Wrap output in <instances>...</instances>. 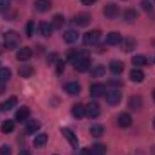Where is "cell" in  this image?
<instances>
[{"label": "cell", "mask_w": 155, "mask_h": 155, "mask_svg": "<svg viewBox=\"0 0 155 155\" xmlns=\"http://www.w3.org/2000/svg\"><path fill=\"white\" fill-rule=\"evenodd\" d=\"M4 45H5V49H16L20 45V35L15 31H7L4 35Z\"/></svg>", "instance_id": "1"}, {"label": "cell", "mask_w": 155, "mask_h": 155, "mask_svg": "<svg viewBox=\"0 0 155 155\" xmlns=\"http://www.w3.org/2000/svg\"><path fill=\"white\" fill-rule=\"evenodd\" d=\"M105 99H107V103L108 105H119L121 103V99H123V92L121 90H110V92H107L105 94Z\"/></svg>", "instance_id": "2"}, {"label": "cell", "mask_w": 155, "mask_h": 155, "mask_svg": "<svg viewBox=\"0 0 155 155\" xmlns=\"http://www.w3.org/2000/svg\"><path fill=\"white\" fill-rule=\"evenodd\" d=\"M101 38V33L96 29V31H88V33H85L83 35V41H85V45H96L97 41Z\"/></svg>", "instance_id": "3"}, {"label": "cell", "mask_w": 155, "mask_h": 155, "mask_svg": "<svg viewBox=\"0 0 155 155\" xmlns=\"http://www.w3.org/2000/svg\"><path fill=\"white\" fill-rule=\"evenodd\" d=\"M33 58V49L31 47H20L18 51H16V60L18 61H29Z\"/></svg>", "instance_id": "4"}, {"label": "cell", "mask_w": 155, "mask_h": 155, "mask_svg": "<svg viewBox=\"0 0 155 155\" xmlns=\"http://www.w3.org/2000/svg\"><path fill=\"white\" fill-rule=\"evenodd\" d=\"M74 67H76L78 72H87V71L90 69V60H88V56H87V54L81 56L76 63H74Z\"/></svg>", "instance_id": "5"}, {"label": "cell", "mask_w": 155, "mask_h": 155, "mask_svg": "<svg viewBox=\"0 0 155 155\" xmlns=\"http://www.w3.org/2000/svg\"><path fill=\"white\" fill-rule=\"evenodd\" d=\"M105 92H107V87H105L103 83H94V85H90V96H92V97H103Z\"/></svg>", "instance_id": "6"}, {"label": "cell", "mask_w": 155, "mask_h": 155, "mask_svg": "<svg viewBox=\"0 0 155 155\" xmlns=\"http://www.w3.org/2000/svg\"><path fill=\"white\" fill-rule=\"evenodd\" d=\"M61 135L71 143V146H72V148H76V150H78V137H76V134H74L71 128H61Z\"/></svg>", "instance_id": "7"}, {"label": "cell", "mask_w": 155, "mask_h": 155, "mask_svg": "<svg viewBox=\"0 0 155 155\" xmlns=\"http://www.w3.org/2000/svg\"><path fill=\"white\" fill-rule=\"evenodd\" d=\"M90 15L88 13H79V15H76L74 16V24H76L78 27H87L88 24H90Z\"/></svg>", "instance_id": "8"}, {"label": "cell", "mask_w": 155, "mask_h": 155, "mask_svg": "<svg viewBox=\"0 0 155 155\" xmlns=\"http://www.w3.org/2000/svg\"><path fill=\"white\" fill-rule=\"evenodd\" d=\"M85 108H87V116L90 117H97L101 114V108H99V105L96 103V101H92V103H88V105H85Z\"/></svg>", "instance_id": "9"}, {"label": "cell", "mask_w": 155, "mask_h": 155, "mask_svg": "<svg viewBox=\"0 0 155 155\" xmlns=\"http://www.w3.org/2000/svg\"><path fill=\"white\" fill-rule=\"evenodd\" d=\"M121 41H123V36H121L119 33H116V31L108 33V35H107V40H105L107 45H119Z\"/></svg>", "instance_id": "10"}, {"label": "cell", "mask_w": 155, "mask_h": 155, "mask_svg": "<svg viewBox=\"0 0 155 155\" xmlns=\"http://www.w3.org/2000/svg\"><path fill=\"white\" fill-rule=\"evenodd\" d=\"M117 13H119V9H117L116 4H107V5L103 7V15H105L107 18H116Z\"/></svg>", "instance_id": "11"}, {"label": "cell", "mask_w": 155, "mask_h": 155, "mask_svg": "<svg viewBox=\"0 0 155 155\" xmlns=\"http://www.w3.org/2000/svg\"><path fill=\"white\" fill-rule=\"evenodd\" d=\"M29 108L27 107H20L18 110H16V116H15V119L16 121H20V123H27V119H29Z\"/></svg>", "instance_id": "12"}, {"label": "cell", "mask_w": 155, "mask_h": 155, "mask_svg": "<svg viewBox=\"0 0 155 155\" xmlns=\"http://www.w3.org/2000/svg\"><path fill=\"white\" fill-rule=\"evenodd\" d=\"M51 7H52L51 0H35V9L40 11V13H45V11H49Z\"/></svg>", "instance_id": "13"}, {"label": "cell", "mask_w": 155, "mask_h": 155, "mask_svg": "<svg viewBox=\"0 0 155 155\" xmlns=\"http://www.w3.org/2000/svg\"><path fill=\"white\" fill-rule=\"evenodd\" d=\"M65 92H67V94H71V96H78V94L81 92V87H79V83H78V81H71V83H67V85H65Z\"/></svg>", "instance_id": "14"}, {"label": "cell", "mask_w": 155, "mask_h": 155, "mask_svg": "<svg viewBox=\"0 0 155 155\" xmlns=\"http://www.w3.org/2000/svg\"><path fill=\"white\" fill-rule=\"evenodd\" d=\"M72 116L76 117V119H81V117L87 116V108H85V105H81V103L72 105Z\"/></svg>", "instance_id": "15"}, {"label": "cell", "mask_w": 155, "mask_h": 155, "mask_svg": "<svg viewBox=\"0 0 155 155\" xmlns=\"http://www.w3.org/2000/svg\"><path fill=\"white\" fill-rule=\"evenodd\" d=\"M117 124H119L121 128L132 126V116H130V114H119V117H117Z\"/></svg>", "instance_id": "16"}, {"label": "cell", "mask_w": 155, "mask_h": 155, "mask_svg": "<svg viewBox=\"0 0 155 155\" xmlns=\"http://www.w3.org/2000/svg\"><path fill=\"white\" fill-rule=\"evenodd\" d=\"M130 79H132L134 83H143V81H144V72H143L139 67H135V69L130 72Z\"/></svg>", "instance_id": "17"}, {"label": "cell", "mask_w": 155, "mask_h": 155, "mask_svg": "<svg viewBox=\"0 0 155 155\" xmlns=\"http://www.w3.org/2000/svg\"><path fill=\"white\" fill-rule=\"evenodd\" d=\"M20 76L22 78H31L35 74V67L33 65H29V63H24V65H20Z\"/></svg>", "instance_id": "18"}, {"label": "cell", "mask_w": 155, "mask_h": 155, "mask_svg": "<svg viewBox=\"0 0 155 155\" xmlns=\"http://www.w3.org/2000/svg\"><path fill=\"white\" fill-rule=\"evenodd\" d=\"M128 107H130L132 110H141V107H143L141 96H132V97L128 99Z\"/></svg>", "instance_id": "19"}, {"label": "cell", "mask_w": 155, "mask_h": 155, "mask_svg": "<svg viewBox=\"0 0 155 155\" xmlns=\"http://www.w3.org/2000/svg\"><path fill=\"white\" fill-rule=\"evenodd\" d=\"M40 35L45 36V38H49V36L52 35V24H49V22H41V24H40Z\"/></svg>", "instance_id": "20"}, {"label": "cell", "mask_w": 155, "mask_h": 155, "mask_svg": "<svg viewBox=\"0 0 155 155\" xmlns=\"http://www.w3.org/2000/svg\"><path fill=\"white\" fill-rule=\"evenodd\" d=\"M119 45H123V51L124 52H132L135 49V40L134 38H123V41Z\"/></svg>", "instance_id": "21"}, {"label": "cell", "mask_w": 155, "mask_h": 155, "mask_svg": "<svg viewBox=\"0 0 155 155\" xmlns=\"http://www.w3.org/2000/svg\"><path fill=\"white\" fill-rule=\"evenodd\" d=\"M47 139H49V135H47V134H36V135H35V139H33V144H35L36 148H41V146H45Z\"/></svg>", "instance_id": "22"}, {"label": "cell", "mask_w": 155, "mask_h": 155, "mask_svg": "<svg viewBox=\"0 0 155 155\" xmlns=\"http://www.w3.org/2000/svg\"><path fill=\"white\" fill-rule=\"evenodd\" d=\"M132 63H134L135 67H144V65H148L150 61H148L146 56H143V54H135V56L132 58Z\"/></svg>", "instance_id": "23"}, {"label": "cell", "mask_w": 155, "mask_h": 155, "mask_svg": "<svg viewBox=\"0 0 155 155\" xmlns=\"http://www.w3.org/2000/svg\"><path fill=\"white\" fill-rule=\"evenodd\" d=\"M16 103H18V99L13 96V97H9L7 101H4V103L0 105V110H2V112H5V110H11V108H15V107H16Z\"/></svg>", "instance_id": "24"}, {"label": "cell", "mask_w": 155, "mask_h": 155, "mask_svg": "<svg viewBox=\"0 0 155 155\" xmlns=\"http://www.w3.org/2000/svg\"><path fill=\"white\" fill-rule=\"evenodd\" d=\"M78 31H74V29H69V31H65L63 33V40L67 41V43H74V41H78Z\"/></svg>", "instance_id": "25"}, {"label": "cell", "mask_w": 155, "mask_h": 155, "mask_svg": "<svg viewBox=\"0 0 155 155\" xmlns=\"http://www.w3.org/2000/svg\"><path fill=\"white\" fill-rule=\"evenodd\" d=\"M124 20H126L128 24H134V22L137 20V11H135V9H126V11H124Z\"/></svg>", "instance_id": "26"}, {"label": "cell", "mask_w": 155, "mask_h": 155, "mask_svg": "<svg viewBox=\"0 0 155 155\" xmlns=\"http://www.w3.org/2000/svg\"><path fill=\"white\" fill-rule=\"evenodd\" d=\"M103 134H105V128L101 124H92L90 126V135L92 137H101Z\"/></svg>", "instance_id": "27"}, {"label": "cell", "mask_w": 155, "mask_h": 155, "mask_svg": "<svg viewBox=\"0 0 155 155\" xmlns=\"http://www.w3.org/2000/svg\"><path fill=\"white\" fill-rule=\"evenodd\" d=\"M110 71H112L116 76H119V74L123 72V61H117V60L110 61Z\"/></svg>", "instance_id": "28"}, {"label": "cell", "mask_w": 155, "mask_h": 155, "mask_svg": "<svg viewBox=\"0 0 155 155\" xmlns=\"http://www.w3.org/2000/svg\"><path fill=\"white\" fill-rule=\"evenodd\" d=\"M40 126L41 124H40V121H36V119L35 121H27V134H36L40 130Z\"/></svg>", "instance_id": "29"}, {"label": "cell", "mask_w": 155, "mask_h": 155, "mask_svg": "<svg viewBox=\"0 0 155 155\" xmlns=\"http://www.w3.org/2000/svg\"><path fill=\"white\" fill-rule=\"evenodd\" d=\"M63 24H65V18L61 15H54V18H52V29H61Z\"/></svg>", "instance_id": "30"}, {"label": "cell", "mask_w": 155, "mask_h": 155, "mask_svg": "<svg viewBox=\"0 0 155 155\" xmlns=\"http://www.w3.org/2000/svg\"><path fill=\"white\" fill-rule=\"evenodd\" d=\"M13 130H15V121L5 119V121L2 123V132H4V134H11Z\"/></svg>", "instance_id": "31"}, {"label": "cell", "mask_w": 155, "mask_h": 155, "mask_svg": "<svg viewBox=\"0 0 155 155\" xmlns=\"http://www.w3.org/2000/svg\"><path fill=\"white\" fill-rule=\"evenodd\" d=\"M92 153H94V155H105V153H107V146H105V144H101V143H97V144H94V146H92Z\"/></svg>", "instance_id": "32"}, {"label": "cell", "mask_w": 155, "mask_h": 155, "mask_svg": "<svg viewBox=\"0 0 155 155\" xmlns=\"http://www.w3.org/2000/svg\"><path fill=\"white\" fill-rule=\"evenodd\" d=\"M9 78H11V69H7V67H0V81L7 83Z\"/></svg>", "instance_id": "33"}, {"label": "cell", "mask_w": 155, "mask_h": 155, "mask_svg": "<svg viewBox=\"0 0 155 155\" xmlns=\"http://www.w3.org/2000/svg\"><path fill=\"white\" fill-rule=\"evenodd\" d=\"M105 72H107L105 67H101V65H99V67H94V69H92V78H101Z\"/></svg>", "instance_id": "34"}, {"label": "cell", "mask_w": 155, "mask_h": 155, "mask_svg": "<svg viewBox=\"0 0 155 155\" xmlns=\"http://www.w3.org/2000/svg\"><path fill=\"white\" fill-rule=\"evenodd\" d=\"M35 35V22L31 20V22H27V27H25V36L27 38H31Z\"/></svg>", "instance_id": "35"}, {"label": "cell", "mask_w": 155, "mask_h": 155, "mask_svg": "<svg viewBox=\"0 0 155 155\" xmlns=\"http://www.w3.org/2000/svg\"><path fill=\"white\" fill-rule=\"evenodd\" d=\"M141 7H143V11H146V13H152V11H153V5H152V2H148V0H143V2H141Z\"/></svg>", "instance_id": "36"}, {"label": "cell", "mask_w": 155, "mask_h": 155, "mask_svg": "<svg viewBox=\"0 0 155 155\" xmlns=\"http://www.w3.org/2000/svg\"><path fill=\"white\" fill-rule=\"evenodd\" d=\"M11 7V0H0V11H7Z\"/></svg>", "instance_id": "37"}, {"label": "cell", "mask_w": 155, "mask_h": 155, "mask_svg": "<svg viewBox=\"0 0 155 155\" xmlns=\"http://www.w3.org/2000/svg\"><path fill=\"white\" fill-rule=\"evenodd\" d=\"M108 83H110L112 87H121V85H123V79H121V78H112Z\"/></svg>", "instance_id": "38"}, {"label": "cell", "mask_w": 155, "mask_h": 155, "mask_svg": "<svg viewBox=\"0 0 155 155\" xmlns=\"http://www.w3.org/2000/svg\"><path fill=\"white\" fill-rule=\"evenodd\" d=\"M63 71H65V63H63V61H58V63H56V72L61 74Z\"/></svg>", "instance_id": "39"}, {"label": "cell", "mask_w": 155, "mask_h": 155, "mask_svg": "<svg viewBox=\"0 0 155 155\" xmlns=\"http://www.w3.org/2000/svg\"><path fill=\"white\" fill-rule=\"evenodd\" d=\"M0 155H11V148H9V146H5V144H4V146H2V148H0Z\"/></svg>", "instance_id": "40"}, {"label": "cell", "mask_w": 155, "mask_h": 155, "mask_svg": "<svg viewBox=\"0 0 155 155\" xmlns=\"http://www.w3.org/2000/svg\"><path fill=\"white\" fill-rule=\"evenodd\" d=\"M79 155H94L92 153V150H90V148H85V150H81V153Z\"/></svg>", "instance_id": "41"}, {"label": "cell", "mask_w": 155, "mask_h": 155, "mask_svg": "<svg viewBox=\"0 0 155 155\" xmlns=\"http://www.w3.org/2000/svg\"><path fill=\"white\" fill-rule=\"evenodd\" d=\"M4 92H5V83L0 81V94H4Z\"/></svg>", "instance_id": "42"}, {"label": "cell", "mask_w": 155, "mask_h": 155, "mask_svg": "<svg viewBox=\"0 0 155 155\" xmlns=\"http://www.w3.org/2000/svg\"><path fill=\"white\" fill-rule=\"evenodd\" d=\"M81 2H83V4H85V5H92V4H94V2H96V0H81Z\"/></svg>", "instance_id": "43"}, {"label": "cell", "mask_w": 155, "mask_h": 155, "mask_svg": "<svg viewBox=\"0 0 155 155\" xmlns=\"http://www.w3.org/2000/svg\"><path fill=\"white\" fill-rule=\"evenodd\" d=\"M18 155H31V152H29V150H25V148H24V150H20V153Z\"/></svg>", "instance_id": "44"}, {"label": "cell", "mask_w": 155, "mask_h": 155, "mask_svg": "<svg viewBox=\"0 0 155 155\" xmlns=\"http://www.w3.org/2000/svg\"><path fill=\"white\" fill-rule=\"evenodd\" d=\"M152 155H155V144L152 146Z\"/></svg>", "instance_id": "45"}, {"label": "cell", "mask_w": 155, "mask_h": 155, "mask_svg": "<svg viewBox=\"0 0 155 155\" xmlns=\"http://www.w3.org/2000/svg\"><path fill=\"white\" fill-rule=\"evenodd\" d=\"M152 94H153V101H155V88H153V92H152Z\"/></svg>", "instance_id": "46"}, {"label": "cell", "mask_w": 155, "mask_h": 155, "mask_svg": "<svg viewBox=\"0 0 155 155\" xmlns=\"http://www.w3.org/2000/svg\"><path fill=\"white\" fill-rule=\"evenodd\" d=\"M153 128H155V119H153Z\"/></svg>", "instance_id": "47"}, {"label": "cell", "mask_w": 155, "mask_h": 155, "mask_svg": "<svg viewBox=\"0 0 155 155\" xmlns=\"http://www.w3.org/2000/svg\"><path fill=\"white\" fill-rule=\"evenodd\" d=\"M139 155H141V153H139Z\"/></svg>", "instance_id": "48"}]
</instances>
